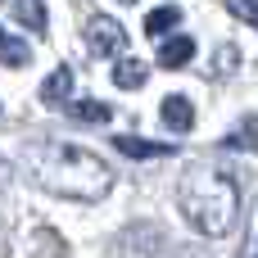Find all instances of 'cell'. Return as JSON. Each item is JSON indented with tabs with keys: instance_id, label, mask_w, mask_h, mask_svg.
<instances>
[{
	"instance_id": "1",
	"label": "cell",
	"mask_w": 258,
	"mask_h": 258,
	"mask_svg": "<svg viewBox=\"0 0 258 258\" xmlns=\"http://www.w3.org/2000/svg\"><path fill=\"white\" fill-rule=\"evenodd\" d=\"M18 163L41 190L63 195V200H104L113 186L109 163H100L91 150L68 145V141H27L18 150Z\"/></svg>"
},
{
	"instance_id": "2",
	"label": "cell",
	"mask_w": 258,
	"mask_h": 258,
	"mask_svg": "<svg viewBox=\"0 0 258 258\" xmlns=\"http://www.w3.org/2000/svg\"><path fill=\"white\" fill-rule=\"evenodd\" d=\"M181 213L204 236H231V227L240 218L236 177H227L222 168H190L181 177Z\"/></svg>"
},
{
	"instance_id": "3",
	"label": "cell",
	"mask_w": 258,
	"mask_h": 258,
	"mask_svg": "<svg viewBox=\"0 0 258 258\" xmlns=\"http://www.w3.org/2000/svg\"><path fill=\"white\" fill-rule=\"evenodd\" d=\"M86 41H91V54H122L127 50V27L118 23V18H109V14H91V23H86Z\"/></svg>"
},
{
	"instance_id": "4",
	"label": "cell",
	"mask_w": 258,
	"mask_h": 258,
	"mask_svg": "<svg viewBox=\"0 0 258 258\" xmlns=\"http://www.w3.org/2000/svg\"><path fill=\"white\" fill-rule=\"evenodd\" d=\"M113 150L127 154V159H163V154H177V145H168V141H141V136H113Z\"/></svg>"
},
{
	"instance_id": "5",
	"label": "cell",
	"mask_w": 258,
	"mask_h": 258,
	"mask_svg": "<svg viewBox=\"0 0 258 258\" xmlns=\"http://www.w3.org/2000/svg\"><path fill=\"white\" fill-rule=\"evenodd\" d=\"M159 113H163V127H172V132H190V122H195V109L186 95H168Z\"/></svg>"
},
{
	"instance_id": "6",
	"label": "cell",
	"mask_w": 258,
	"mask_h": 258,
	"mask_svg": "<svg viewBox=\"0 0 258 258\" xmlns=\"http://www.w3.org/2000/svg\"><path fill=\"white\" fill-rule=\"evenodd\" d=\"M68 91H73V68L59 63V68L41 82V100H45V104H59V100H68Z\"/></svg>"
},
{
	"instance_id": "7",
	"label": "cell",
	"mask_w": 258,
	"mask_h": 258,
	"mask_svg": "<svg viewBox=\"0 0 258 258\" xmlns=\"http://www.w3.org/2000/svg\"><path fill=\"white\" fill-rule=\"evenodd\" d=\"M190 54H195V41H190V36L163 41V50H159V68H186V63H190Z\"/></svg>"
},
{
	"instance_id": "8",
	"label": "cell",
	"mask_w": 258,
	"mask_h": 258,
	"mask_svg": "<svg viewBox=\"0 0 258 258\" xmlns=\"http://www.w3.org/2000/svg\"><path fill=\"white\" fill-rule=\"evenodd\" d=\"M0 63H5V68H27V63H32V50H27L14 32H5V27H0Z\"/></svg>"
},
{
	"instance_id": "9",
	"label": "cell",
	"mask_w": 258,
	"mask_h": 258,
	"mask_svg": "<svg viewBox=\"0 0 258 258\" xmlns=\"http://www.w3.org/2000/svg\"><path fill=\"white\" fill-rule=\"evenodd\" d=\"M177 23H181V9H177V5H159V9H150V18H145V36L159 41V36L172 32Z\"/></svg>"
},
{
	"instance_id": "10",
	"label": "cell",
	"mask_w": 258,
	"mask_h": 258,
	"mask_svg": "<svg viewBox=\"0 0 258 258\" xmlns=\"http://www.w3.org/2000/svg\"><path fill=\"white\" fill-rule=\"evenodd\" d=\"M145 77H150V68H145L141 59H118V63H113V82H118L122 91H136V86H145Z\"/></svg>"
},
{
	"instance_id": "11",
	"label": "cell",
	"mask_w": 258,
	"mask_h": 258,
	"mask_svg": "<svg viewBox=\"0 0 258 258\" xmlns=\"http://www.w3.org/2000/svg\"><path fill=\"white\" fill-rule=\"evenodd\" d=\"M222 145H227V150H258V118H245Z\"/></svg>"
},
{
	"instance_id": "12",
	"label": "cell",
	"mask_w": 258,
	"mask_h": 258,
	"mask_svg": "<svg viewBox=\"0 0 258 258\" xmlns=\"http://www.w3.org/2000/svg\"><path fill=\"white\" fill-rule=\"evenodd\" d=\"M77 122H109L113 113H109V104H100V100H77L73 109H68Z\"/></svg>"
},
{
	"instance_id": "13",
	"label": "cell",
	"mask_w": 258,
	"mask_h": 258,
	"mask_svg": "<svg viewBox=\"0 0 258 258\" xmlns=\"http://www.w3.org/2000/svg\"><path fill=\"white\" fill-rule=\"evenodd\" d=\"M18 18H23L27 32L45 36V9H41V0H18Z\"/></svg>"
},
{
	"instance_id": "14",
	"label": "cell",
	"mask_w": 258,
	"mask_h": 258,
	"mask_svg": "<svg viewBox=\"0 0 258 258\" xmlns=\"http://www.w3.org/2000/svg\"><path fill=\"white\" fill-rule=\"evenodd\" d=\"M227 5H231V14H240L245 23L258 27V0H227Z\"/></svg>"
},
{
	"instance_id": "15",
	"label": "cell",
	"mask_w": 258,
	"mask_h": 258,
	"mask_svg": "<svg viewBox=\"0 0 258 258\" xmlns=\"http://www.w3.org/2000/svg\"><path fill=\"white\" fill-rule=\"evenodd\" d=\"M5 177H9V172H5V163H0V186H5Z\"/></svg>"
},
{
	"instance_id": "16",
	"label": "cell",
	"mask_w": 258,
	"mask_h": 258,
	"mask_svg": "<svg viewBox=\"0 0 258 258\" xmlns=\"http://www.w3.org/2000/svg\"><path fill=\"white\" fill-rule=\"evenodd\" d=\"M122 5H136V0H122Z\"/></svg>"
}]
</instances>
